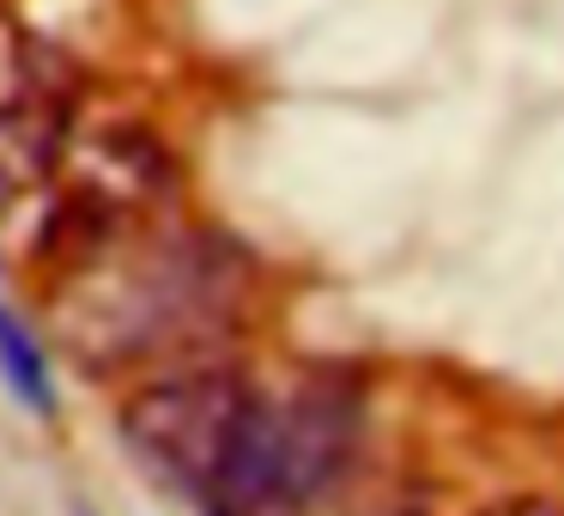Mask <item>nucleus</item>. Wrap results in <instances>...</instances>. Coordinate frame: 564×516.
Instances as JSON below:
<instances>
[{"mask_svg": "<svg viewBox=\"0 0 564 516\" xmlns=\"http://www.w3.org/2000/svg\"><path fill=\"white\" fill-rule=\"evenodd\" d=\"M0 370H7V383H13L19 395H25V407H37V413H50L55 407V383H50V365H43L37 341H31L25 329H19L7 310H0Z\"/></svg>", "mask_w": 564, "mask_h": 516, "instance_id": "4", "label": "nucleus"}, {"mask_svg": "<svg viewBox=\"0 0 564 516\" xmlns=\"http://www.w3.org/2000/svg\"><path fill=\"white\" fill-rule=\"evenodd\" d=\"M243 304V261L219 237H152L122 256H98L74 273L55 304V329L74 358L128 365L219 334Z\"/></svg>", "mask_w": 564, "mask_h": 516, "instance_id": "1", "label": "nucleus"}, {"mask_svg": "<svg viewBox=\"0 0 564 516\" xmlns=\"http://www.w3.org/2000/svg\"><path fill=\"white\" fill-rule=\"evenodd\" d=\"M249 407H256V389L237 370L195 365L134 389L116 426L159 480L183 486L188 498H213L237 438H243Z\"/></svg>", "mask_w": 564, "mask_h": 516, "instance_id": "3", "label": "nucleus"}, {"mask_svg": "<svg viewBox=\"0 0 564 516\" xmlns=\"http://www.w3.org/2000/svg\"><path fill=\"white\" fill-rule=\"evenodd\" d=\"M334 516H401V510H394V504H346V510H334Z\"/></svg>", "mask_w": 564, "mask_h": 516, "instance_id": "6", "label": "nucleus"}, {"mask_svg": "<svg viewBox=\"0 0 564 516\" xmlns=\"http://www.w3.org/2000/svg\"><path fill=\"white\" fill-rule=\"evenodd\" d=\"M486 516H564V510L546 498H503V504H491Z\"/></svg>", "mask_w": 564, "mask_h": 516, "instance_id": "5", "label": "nucleus"}, {"mask_svg": "<svg viewBox=\"0 0 564 516\" xmlns=\"http://www.w3.org/2000/svg\"><path fill=\"white\" fill-rule=\"evenodd\" d=\"M352 450L358 389L346 377H310L280 401L249 407L213 504L225 516H310L346 480Z\"/></svg>", "mask_w": 564, "mask_h": 516, "instance_id": "2", "label": "nucleus"}]
</instances>
